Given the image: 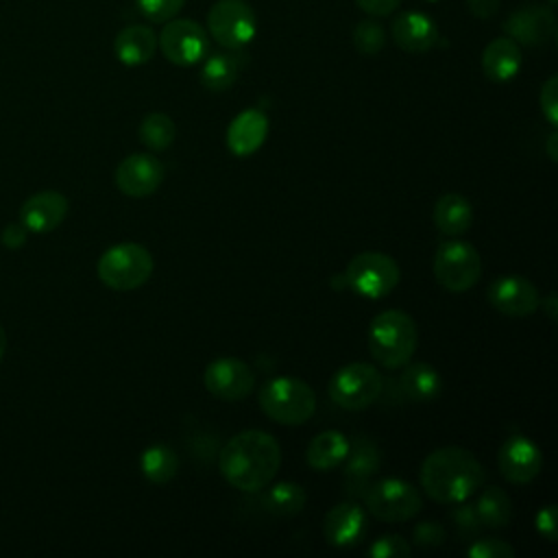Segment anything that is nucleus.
Masks as SVG:
<instances>
[{"mask_svg": "<svg viewBox=\"0 0 558 558\" xmlns=\"http://www.w3.org/2000/svg\"><path fill=\"white\" fill-rule=\"evenodd\" d=\"M281 466V447L262 429H244L227 440L218 456L222 477L242 493L266 488Z\"/></svg>", "mask_w": 558, "mask_h": 558, "instance_id": "nucleus-1", "label": "nucleus"}, {"mask_svg": "<svg viewBox=\"0 0 558 558\" xmlns=\"http://www.w3.org/2000/svg\"><path fill=\"white\" fill-rule=\"evenodd\" d=\"M484 484V466L464 447L447 445L427 453L421 464V488L438 504L469 499Z\"/></svg>", "mask_w": 558, "mask_h": 558, "instance_id": "nucleus-2", "label": "nucleus"}, {"mask_svg": "<svg viewBox=\"0 0 558 558\" xmlns=\"http://www.w3.org/2000/svg\"><path fill=\"white\" fill-rule=\"evenodd\" d=\"M418 342L416 323L403 310H386L371 320L368 349L384 368H401L414 355Z\"/></svg>", "mask_w": 558, "mask_h": 558, "instance_id": "nucleus-3", "label": "nucleus"}, {"mask_svg": "<svg viewBox=\"0 0 558 558\" xmlns=\"http://www.w3.org/2000/svg\"><path fill=\"white\" fill-rule=\"evenodd\" d=\"M259 408L275 423L303 425L316 410V395L299 377H272L259 390Z\"/></svg>", "mask_w": 558, "mask_h": 558, "instance_id": "nucleus-4", "label": "nucleus"}, {"mask_svg": "<svg viewBox=\"0 0 558 558\" xmlns=\"http://www.w3.org/2000/svg\"><path fill=\"white\" fill-rule=\"evenodd\" d=\"M98 279L111 290H135L153 275V255L137 242H122L109 246L98 259Z\"/></svg>", "mask_w": 558, "mask_h": 558, "instance_id": "nucleus-5", "label": "nucleus"}, {"mask_svg": "<svg viewBox=\"0 0 558 558\" xmlns=\"http://www.w3.org/2000/svg\"><path fill=\"white\" fill-rule=\"evenodd\" d=\"M362 495L366 510L384 523L410 521L423 508L418 490L401 477H384L371 482Z\"/></svg>", "mask_w": 558, "mask_h": 558, "instance_id": "nucleus-6", "label": "nucleus"}, {"mask_svg": "<svg viewBox=\"0 0 558 558\" xmlns=\"http://www.w3.org/2000/svg\"><path fill=\"white\" fill-rule=\"evenodd\" d=\"M432 270L445 290L464 292L480 281L482 259L473 244L464 240H442L436 246Z\"/></svg>", "mask_w": 558, "mask_h": 558, "instance_id": "nucleus-7", "label": "nucleus"}, {"mask_svg": "<svg viewBox=\"0 0 558 558\" xmlns=\"http://www.w3.org/2000/svg\"><path fill=\"white\" fill-rule=\"evenodd\" d=\"M401 279L399 264L379 251L357 253L344 270V283L366 299H381L390 294Z\"/></svg>", "mask_w": 558, "mask_h": 558, "instance_id": "nucleus-8", "label": "nucleus"}, {"mask_svg": "<svg viewBox=\"0 0 558 558\" xmlns=\"http://www.w3.org/2000/svg\"><path fill=\"white\" fill-rule=\"evenodd\" d=\"M381 390V373L366 362L344 364L329 381V397L342 410H364L379 399Z\"/></svg>", "mask_w": 558, "mask_h": 558, "instance_id": "nucleus-9", "label": "nucleus"}, {"mask_svg": "<svg viewBox=\"0 0 558 558\" xmlns=\"http://www.w3.org/2000/svg\"><path fill=\"white\" fill-rule=\"evenodd\" d=\"M207 31L227 50L244 48L257 33V17L244 0H218L207 13Z\"/></svg>", "mask_w": 558, "mask_h": 558, "instance_id": "nucleus-10", "label": "nucleus"}, {"mask_svg": "<svg viewBox=\"0 0 558 558\" xmlns=\"http://www.w3.org/2000/svg\"><path fill=\"white\" fill-rule=\"evenodd\" d=\"M163 24L166 26L161 28V33L157 37V46L161 48L163 57L170 63L194 65L205 59V54L209 50V37H207V31L198 22L172 17Z\"/></svg>", "mask_w": 558, "mask_h": 558, "instance_id": "nucleus-11", "label": "nucleus"}, {"mask_svg": "<svg viewBox=\"0 0 558 558\" xmlns=\"http://www.w3.org/2000/svg\"><path fill=\"white\" fill-rule=\"evenodd\" d=\"M203 384L209 395L222 401H240L251 395L255 386V375L246 362L238 357H218L207 364L203 373Z\"/></svg>", "mask_w": 558, "mask_h": 558, "instance_id": "nucleus-12", "label": "nucleus"}, {"mask_svg": "<svg viewBox=\"0 0 558 558\" xmlns=\"http://www.w3.org/2000/svg\"><path fill=\"white\" fill-rule=\"evenodd\" d=\"M488 303L512 318L532 316L541 305V294L532 281L521 275H501L488 286Z\"/></svg>", "mask_w": 558, "mask_h": 558, "instance_id": "nucleus-13", "label": "nucleus"}, {"mask_svg": "<svg viewBox=\"0 0 558 558\" xmlns=\"http://www.w3.org/2000/svg\"><path fill=\"white\" fill-rule=\"evenodd\" d=\"M163 163L148 153H133L124 157L116 168V185L122 194L144 198L157 192L163 181Z\"/></svg>", "mask_w": 558, "mask_h": 558, "instance_id": "nucleus-14", "label": "nucleus"}, {"mask_svg": "<svg viewBox=\"0 0 558 558\" xmlns=\"http://www.w3.org/2000/svg\"><path fill=\"white\" fill-rule=\"evenodd\" d=\"M497 464L501 475L512 484L532 482L543 469L541 447L523 434H514L499 447Z\"/></svg>", "mask_w": 558, "mask_h": 558, "instance_id": "nucleus-15", "label": "nucleus"}, {"mask_svg": "<svg viewBox=\"0 0 558 558\" xmlns=\"http://www.w3.org/2000/svg\"><path fill=\"white\" fill-rule=\"evenodd\" d=\"M504 33L519 46H541L547 44L556 33V17L549 7L523 4L514 9L506 22Z\"/></svg>", "mask_w": 558, "mask_h": 558, "instance_id": "nucleus-16", "label": "nucleus"}, {"mask_svg": "<svg viewBox=\"0 0 558 558\" xmlns=\"http://www.w3.org/2000/svg\"><path fill=\"white\" fill-rule=\"evenodd\" d=\"M68 198L57 190H44L28 196L20 207V222L31 233H48L57 229L68 214Z\"/></svg>", "mask_w": 558, "mask_h": 558, "instance_id": "nucleus-17", "label": "nucleus"}, {"mask_svg": "<svg viewBox=\"0 0 558 558\" xmlns=\"http://www.w3.org/2000/svg\"><path fill=\"white\" fill-rule=\"evenodd\" d=\"M366 512L353 501H342L333 506L323 521V534L327 543L336 547H353L366 536Z\"/></svg>", "mask_w": 558, "mask_h": 558, "instance_id": "nucleus-18", "label": "nucleus"}, {"mask_svg": "<svg viewBox=\"0 0 558 558\" xmlns=\"http://www.w3.org/2000/svg\"><path fill=\"white\" fill-rule=\"evenodd\" d=\"M392 39L405 52H427L438 41V26L425 13L405 11L392 22Z\"/></svg>", "mask_w": 558, "mask_h": 558, "instance_id": "nucleus-19", "label": "nucleus"}, {"mask_svg": "<svg viewBox=\"0 0 558 558\" xmlns=\"http://www.w3.org/2000/svg\"><path fill=\"white\" fill-rule=\"evenodd\" d=\"M381 456L373 440L360 436L353 442H349V453L344 458V486L347 490L364 493V488L371 484V477L379 471Z\"/></svg>", "mask_w": 558, "mask_h": 558, "instance_id": "nucleus-20", "label": "nucleus"}, {"mask_svg": "<svg viewBox=\"0 0 558 558\" xmlns=\"http://www.w3.org/2000/svg\"><path fill=\"white\" fill-rule=\"evenodd\" d=\"M268 135V118L259 109L238 113L227 129V146L238 157H248L262 148Z\"/></svg>", "mask_w": 558, "mask_h": 558, "instance_id": "nucleus-21", "label": "nucleus"}, {"mask_svg": "<svg viewBox=\"0 0 558 558\" xmlns=\"http://www.w3.org/2000/svg\"><path fill=\"white\" fill-rule=\"evenodd\" d=\"M521 61V46L510 37H497L482 52V72L495 83H506L519 74Z\"/></svg>", "mask_w": 558, "mask_h": 558, "instance_id": "nucleus-22", "label": "nucleus"}, {"mask_svg": "<svg viewBox=\"0 0 558 558\" xmlns=\"http://www.w3.org/2000/svg\"><path fill=\"white\" fill-rule=\"evenodd\" d=\"M399 390L408 401L429 403L438 399L442 390L440 373L427 362H408L401 366V375L397 379Z\"/></svg>", "mask_w": 558, "mask_h": 558, "instance_id": "nucleus-23", "label": "nucleus"}, {"mask_svg": "<svg viewBox=\"0 0 558 558\" xmlns=\"http://www.w3.org/2000/svg\"><path fill=\"white\" fill-rule=\"evenodd\" d=\"M113 50L124 65H144L157 52V35L150 26L131 24L124 26L113 41Z\"/></svg>", "mask_w": 558, "mask_h": 558, "instance_id": "nucleus-24", "label": "nucleus"}, {"mask_svg": "<svg viewBox=\"0 0 558 558\" xmlns=\"http://www.w3.org/2000/svg\"><path fill=\"white\" fill-rule=\"evenodd\" d=\"M473 222V207L466 196L458 192L442 194L434 205V225L442 235L458 238L469 231Z\"/></svg>", "mask_w": 558, "mask_h": 558, "instance_id": "nucleus-25", "label": "nucleus"}, {"mask_svg": "<svg viewBox=\"0 0 558 558\" xmlns=\"http://www.w3.org/2000/svg\"><path fill=\"white\" fill-rule=\"evenodd\" d=\"M347 453H349L347 436L338 429H325L310 440L305 460L316 471H329V469L342 464Z\"/></svg>", "mask_w": 558, "mask_h": 558, "instance_id": "nucleus-26", "label": "nucleus"}, {"mask_svg": "<svg viewBox=\"0 0 558 558\" xmlns=\"http://www.w3.org/2000/svg\"><path fill=\"white\" fill-rule=\"evenodd\" d=\"M240 72V59L233 52H214L205 54V63L201 68V83L209 92L229 89Z\"/></svg>", "mask_w": 558, "mask_h": 558, "instance_id": "nucleus-27", "label": "nucleus"}, {"mask_svg": "<svg viewBox=\"0 0 558 558\" xmlns=\"http://www.w3.org/2000/svg\"><path fill=\"white\" fill-rule=\"evenodd\" d=\"M305 501H307L305 490L294 482H277L272 486H266L262 495L264 510L277 517L299 514L305 508Z\"/></svg>", "mask_w": 558, "mask_h": 558, "instance_id": "nucleus-28", "label": "nucleus"}, {"mask_svg": "<svg viewBox=\"0 0 558 558\" xmlns=\"http://www.w3.org/2000/svg\"><path fill=\"white\" fill-rule=\"evenodd\" d=\"M140 469L153 484L170 482L179 471V458L168 445H150L140 456Z\"/></svg>", "mask_w": 558, "mask_h": 558, "instance_id": "nucleus-29", "label": "nucleus"}, {"mask_svg": "<svg viewBox=\"0 0 558 558\" xmlns=\"http://www.w3.org/2000/svg\"><path fill=\"white\" fill-rule=\"evenodd\" d=\"M475 510H477V517H480L482 525L493 527V530L506 527L510 523V517H512L510 497L499 486L484 488V493L480 495V499L475 504Z\"/></svg>", "mask_w": 558, "mask_h": 558, "instance_id": "nucleus-30", "label": "nucleus"}, {"mask_svg": "<svg viewBox=\"0 0 558 558\" xmlns=\"http://www.w3.org/2000/svg\"><path fill=\"white\" fill-rule=\"evenodd\" d=\"M137 135L146 148L159 153V150H166L172 146V142L177 137V126L170 116H166L161 111H153V113L144 116V120L140 122Z\"/></svg>", "mask_w": 558, "mask_h": 558, "instance_id": "nucleus-31", "label": "nucleus"}, {"mask_svg": "<svg viewBox=\"0 0 558 558\" xmlns=\"http://www.w3.org/2000/svg\"><path fill=\"white\" fill-rule=\"evenodd\" d=\"M353 46L362 54H377L386 46V31L377 20H362L353 28Z\"/></svg>", "mask_w": 558, "mask_h": 558, "instance_id": "nucleus-32", "label": "nucleus"}, {"mask_svg": "<svg viewBox=\"0 0 558 558\" xmlns=\"http://www.w3.org/2000/svg\"><path fill=\"white\" fill-rule=\"evenodd\" d=\"M366 554L371 558H408L412 554V547L399 534H384L368 545Z\"/></svg>", "mask_w": 558, "mask_h": 558, "instance_id": "nucleus-33", "label": "nucleus"}, {"mask_svg": "<svg viewBox=\"0 0 558 558\" xmlns=\"http://www.w3.org/2000/svg\"><path fill=\"white\" fill-rule=\"evenodd\" d=\"M185 0H135L137 11L157 24H163L168 20H172L181 9H183Z\"/></svg>", "mask_w": 558, "mask_h": 558, "instance_id": "nucleus-34", "label": "nucleus"}, {"mask_svg": "<svg viewBox=\"0 0 558 558\" xmlns=\"http://www.w3.org/2000/svg\"><path fill=\"white\" fill-rule=\"evenodd\" d=\"M453 506H456V508L451 510V519H453V523H456L460 536H462V538L475 536V534L482 530V521H480V517H477L475 506H473V504H466V499H464V501H458V504H453Z\"/></svg>", "mask_w": 558, "mask_h": 558, "instance_id": "nucleus-35", "label": "nucleus"}, {"mask_svg": "<svg viewBox=\"0 0 558 558\" xmlns=\"http://www.w3.org/2000/svg\"><path fill=\"white\" fill-rule=\"evenodd\" d=\"M469 558H514L512 545L501 538H477L466 547Z\"/></svg>", "mask_w": 558, "mask_h": 558, "instance_id": "nucleus-36", "label": "nucleus"}, {"mask_svg": "<svg viewBox=\"0 0 558 558\" xmlns=\"http://www.w3.org/2000/svg\"><path fill=\"white\" fill-rule=\"evenodd\" d=\"M538 102H541V111L545 116V120L556 126L558 124V76H549L538 94Z\"/></svg>", "mask_w": 558, "mask_h": 558, "instance_id": "nucleus-37", "label": "nucleus"}, {"mask_svg": "<svg viewBox=\"0 0 558 558\" xmlns=\"http://www.w3.org/2000/svg\"><path fill=\"white\" fill-rule=\"evenodd\" d=\"M414 543L421 547H438L445 541V527L434 521H423L414 527Z\"/></svg>", "mask_w": 558, "mask_h": 558, "instance_id": "nucleus-38", "label": "nucleus"}, {"mask_svg": "<svg viewBox=\"0 0 558 558\" xmlns=\"http://www.w3.org/2000/svg\"><path fill=\"white\" fill-rule=\"evenodd\" d=\"M534 527L541 536H545L549 543H554L558 538V521H556V506L547 504L536 512L534 519Z\"/></svg>", "mask_w": 558, "mask_h": 558, "instance_id": "nucleus-39", "label": "nucleus"}, {"mask_svg": "<svg viewBox=\"0 0 558 558\" xmlns=\"http://www.w3.org/2000/svg\"><path fill=\"white\" fill-rule=\"evenodd\" d=\"M355 4L375 17H386L390 13H395V9L401 4V0H355Z\"/></svg>", "mask_w": 558, "mask_h": 558, "instance_id": "nucleus-40", "label": "nucleus"}, {"mask_svg": "<svg viewBox=\"0 0 558 558\" xmlns=\"http://www.w3.org/2000/svg\"><path fill=\"white\" fill-rule=\"evenodd\" d=\"M26 238H28V231L22 222H11L0 233V240L7 248H20L22 244H26Z\"/></svg>", "mask_w": 558, "mask_h": 558, "instance_id": "nucleus-41", "label": "nucleus"}, {"mask_svg": "<svg viewBox=\"0 0 558 558\" xmlns=\"http://www.w3.org/2000/svg\"><path fill=\"white\" fill-rule=\"evenodd\" d=\"M499 2L501 0H466V7L469 11L480 17V20H486V17H493L499 9Z\"/></svg>", "mask_w": 558, "mask_h": 558, "instance_id": "nucleus-42", "label": "nucleus"}, {"mask_svg": "<svg viewBox=\"0 0 558 558\" xmlns=\"http://www.w3.org/2000/svg\"><path fill=\"white\" fill-rule=\"evenodd\" d=\"M541 307L545 310V314L551 318V320H556V294L554 292H549L547 296H545V301L541 299Z\"/></svg>", "mask_w": 558, "mask_h": 558, "instance_id": "nucleus-43", "label": "nucleus"}, {"mask_svg": "<svg viewBox=\"0 0 558 558\" xmlns=\"http://www.w3.org/2000/svg\"><path fill=\"white\" fill-rule=\"evenodd\" d=\"M545 148H547V157H549L551 161H556V159H558V133H556V131L549 133Z\"/></svg>", "mask_w": 558, "mask_h": 558, "instance_id": "nucleus-44", "label": "nucleus"}, {"mask_svg": "<svg viewBox=\"0 0 558 558\" xmlns=\"http://www.w3.org/2000/svg\"><path fill=\"white\" fill-rule=\"evenodd\" d=\"M4 351H7V331H4V327L0 325V360L4 357Z\"/></svg>", "mask_w": 558, "mask_h": 558, "instance_id": "nucleus-45", "label": "nucleus"}, {"mask_svg": "<svg viewBox=\"0 0 558 558\" xmlns=\"http://www.w3.org/2000/svg\"><path fill=\"white\" fill-rule=\"evenodd\" d=\"M549 4H556V0H549Z\"/></svg>", "mask_w": 558, "mask_h": 558, "instance_id": "nucleus-46", "label": "nucleus"}, {"mask_svg": "<svg viewBox=\"0 0 558 558\" xmlns=\"http://www.w3.org/2000/svg\"><path fill=\"white\" fill-rule=\"evenodd\" d=\"M427 2H434V0H427Z\"/></svg>", "mask_w": 558, "mask_h": 558, "instance_id": "nucleus-47", "label": "nucleus"}]
</instances>
